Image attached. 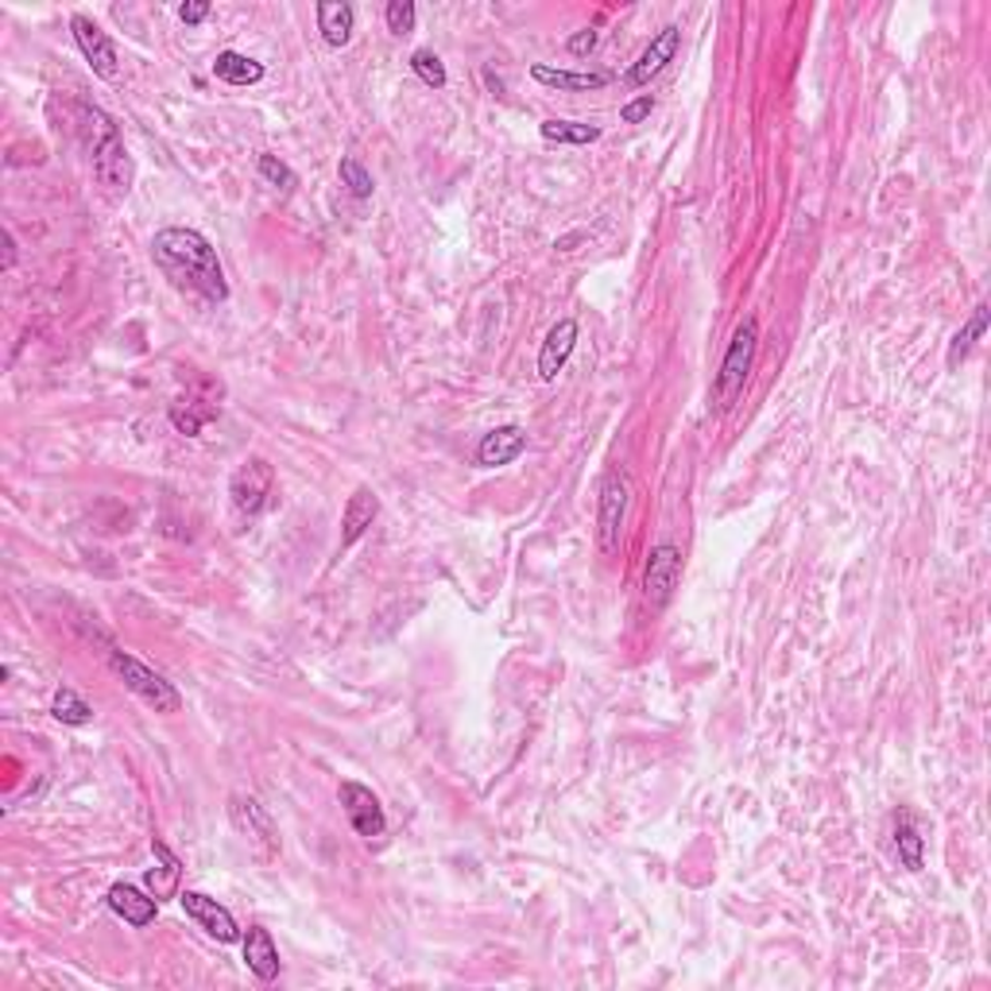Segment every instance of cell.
Wrapping results in <instances>:
<instances>
[{
    "label": "cell",
    "instance_id": "cell-5",
    "mask_svg": "<svg viewBox=\"0 0 991 991\" xmlns=\"http://www.w3.org/2000/svg\"><path fill=\"white\" fill-rule=\"evenodd\" d=\"M624 515H628V480L619 473H609L601 480V496H597V547H601V554L612 557L619 550Z\"/></svg>",
    "mask_w": 991,
    "mask_h": 991
},
{
    "label": "cell",
    "instance_id": "cell-26",
    "mask_svg": "<svg viewBox=\"0 0 991 991\" xmlns=\"http://www.w3.org/2000/svg\"><path fill=\"white\" fill-rule=\"evenodd\" d=\"M337 175H341V183L349 186V195H353V198H372V190H376V186H372V175L353 160V155H346V160H341Z\"/></svg>",
    "mask_w": 991,
    "mask_h": 991
},
{
    "label": "cell",
    "instance_id": "cell-30",
    "mask_svg": "<svg viewBox=\"0 0 991 991\" xmlns=\"http://www.w3.org/2000/svg\"><path fill=\"white\" fill-rule=\"evenodd\" d=\"M260 178L264 183H272V186H279V190H291L294 186V175H291V167H287L284 160H275V155H260Z\"/></svg>",
    "mask_w": 991,
    "mask_h": 991
},
{
    "label": "cell",
    "instance_id": "cell-22",
    "mask_svg": "<svg viewBox=\"0 0 991 991\" xmlns=\"http://www.w3.org/2000/svg\"><path fill=\"white\" fill-rule=\"evenodd\" d=\"M51 717L59 720V725H71V728H81L93 720V708L86 705V701L78 698V693L71 690V686H62L59 693H54L51 701Z\"/></svg>",
    "mask_w": 991,
    "mask_h": 991
},
{
    "label": "cell",
    "instance_id": "cell-1",
    "mask_svg": "<svg viewBox=\"0 0 991 991\" xmlns=\"http://www.w3.org/2000/svg\"><path fill=\"white\" fill-rule=\"evenodd\" d=\"M151 260H155L160 272L167 275L175 287H183V291L202 294L205 302L229 299V284H225L217 248H213L198 229H178V225L160 229L155 240H151Z\"/></svg>",
    "mask_w": 991,
    "mask_h": 991
},
{
    "label": "cell",
    "instance_id": "cell-27",
    "mask_svg": "<svg viewBox=\"0 0 991 991\" xmlns=\"http://www.w3.org/2000/svg\"><path fill=\"white\" fill-rule=\"evenodd\" d=\"M190 403H195V399H175V403H171V423H175V430H183V434H190V438H195V434L202 430V423L213 415V411H195Z\"/></svg>",
    "mask_w": 991,
    "mask_h": 991
},
{
    "label": "cell",
    "instance_id": "cell-14",
    "mask_svg": "<svg viewBox=\"0 0 991 991\" xmlns=\"http://www.w3.org/2000/svg\"><path fill=\"white\" fill-rule=\"evenodd\" d=\"M109 911L116 914V918H124L128 926H148V921H155V914H160V899L155 894H143L140 887L133 883H113L109 887Z\"/></svg>",
    "mask_w": 991,
    "mask_h": 991
},
{
    "label": "cell",
    "instance_id": "cell-17",
    "mask_svg": "<svg viewBox=\"0 0 991 991\" xmlns=\"http://www.w3.org/2000/svg\"><path fill=\"white\" fill-rule=\"evenodd\" d=\"M244 965L248 973L256 976V980L272 983L275 976H279V949H275L272 933H267L264 926H252L244 938Z\"/></svg>",
    "mask_w": 991,
    "mask_h": 991
},
{
    "label": "cell",
    "instance_id": "cell-7",
    "mask_svg": "<svg viewBox=\"0 0 991 991\" xmlns=\"http://www.w3.org/2000/svg\"><path fill=\"white\" fill-rule=\"evenodd\" d=\"M681 581V550L670 542H658L647 557V574H643V601L651 612H663L670 604L674 589Z\"/></svg>",
    "mask_w": 991,
    "mask_h": 991
},
{
    "label": "cell",
    "instance_id": "cell-9",
    "mask_svg": "<svg viewBox=\"0 0 991 991\" xmlns=\"http://www.w3.org/2000/svg\"><path fill=\"white\" fill-rule=\"evenodd\" d=\"M341 805H346V817H349V825L356 829V837H364V841L384 837L388 817H384L380 798L372 794L364 782H341Z\"/></svg>",
    "mask_w": 991,
    "mask_h": 991
},
{
    "label": "cell",
    "instance_id": "cell-2",
    "mask_svg": "<svg viewBox=\"0 0 991 991\" xmlns=\"http://www.w3.org/2000/svg\"><path fill=\"white\" fill-rule=\"evenodd\" d=\"M81 116H86V143H89V163H93V178L105 186L109 195H128V186H133V155L124 148L116 124L101 109H81Z\"/></svg>",
    "mask_w": 991,
    "mask_h": 991
},
{
    "label": "cell",
    "instance_id": "cell-25",
    "mask_svg": "<svg viewBox=\"0 0 991 991\" xmlns=\"http://www.w3.org/2000/svg\"><path fill=\"white\" fill-rule=\"evenodd\" d=\"M983 329H988V306H983V302H980V306L973 310V318H968V326L961 329V334L953 337V346H949V356H945V361H949V368H956V364L965 361V356H968V349L976 346V337H983Z\"/></svg>",
    "mask_w": 991,
    "mask_h": 991
},
{
    "label": "cell",
    "instance_id": "cell-24",
    "mask_svg": "<svg viewBox=\"0 0 991 991\" xmlns=\"http://www.w3.org/2000/svg\"><path fill=\"white\" fill-rule=\"evenodd\" d=\"M542 140L550 143H593L601 140L597 124H577V121H542Z\"/></svg>",
    "mask_w": 991,
    "mask_h": 991
},
{
    "label": "cell",
    "instance_id": "cell-32",
    "mask_svg": "<svg viewBox=\"0 0 991 991\" xmlns=\"http://www.w3.org/2000/svg\"><path fill=\"white\" fill-rule=\"evenodd\" d=\"M593 47H597V32L593 27H585V32H574V36H569L566 51L574 54V59H581V54H589Z\"/></svg>",
    "mask_w": 991,
    "mask_h": 991
},
{
    "label": "cell",
    "instance_id": "cell-3",
    "mask_svg": "<svg viewBox=\"0 0 991 991\" xmlns=\"http://www.w3.org/2000/svg\"><path fill=\"white\" fill-rule=\"evenodd\" d=\"M755 346H760V322L755 318H743L732 334V346H728L725 361H720L717 372V407L720 411H732V403L743 396V384H748V372L755 364Z\"/></svg>",
    "mask_w": 991,
    "mask_h": 991
},
{
    "label": "cell",
    "instance_id": "cell-13",
    "mask_svg": "<svg viewBox=\"0 0 991 991\" xmlns=\"http://www.w3.org/2000/svg\"><path fill=\"white\" fill-rule=\"evenodd\" d=\"M523 450H527V430L507 423V426H496V430H488L485 438H480L477 461L485 469H500V465H512Z\"/></svg>",
    "mask_w": 991,
    "mask_h": 991
},
{
    "label": "cell",
    "instance_id": "cell-11",
    "mask_svg": "<svg viewBox=\"0 0 991 991\" xmlns=\"http://www.w3.org/2000/svg\"><path fill=\"white\" fill-rule=\"evenodd\" d=\"M71 32H74V39H78L81 54H86V62L93 66V74H98V78H105V81H116L121 66H116L113 39H109L105 32H101V27L93 24L89 16H74L71 20Z\"/></svg>",
    "mask_w": 991,
    "mask_h": 991
},
{
    "label": "cell",
    "instance_id": "cell-20",
    "mask_svg": "<svg viewBox=\"0 0 991 991\" xmlns=\"http://www.w3.org/2000/svg\"><path fill=\"white\" fill-rule=\"evenodd\" d=\"M151 852H155V860H160V867H151L148 871V887L155 899H171V894H178V876H183V864H178V856L167 849L163 841H151Z\"/></svg>",
    "mask_w": 991,
    "mask_h": 991
},
{
    "label": "cell",
    "instance_id": "cell-4",
    "mask_svg": "<svg viewBox=\"0 0 991 991\" xmlns=\"http://www.w3.org/2000/svg\"><path fill=\"white\" fill-rule=\"evenodd\" d=\"M109 666H113L116 678H121L140 701H148L155 713H178L183 698H178V690L160 670H151L148 663H140V658L128 655V651H109Z\"/></svg>",
    "mask_w": 991,
    "mask_h": 991
},
{
    "label": "cell",
    "instance_id": "cell-23",
    "mask_svg": "<svg viewBox=\"0 0 991 991\" xmlns=\"http://www.w3.org/2000/svg\"><path fill=\"white\" fill-rule=\"evenodd\" d=\"M894 849H899V860L906 864V871H921V832L911 814H903L899 825H894Z\"/></svg>",
    "mask_w": 991,
    "mask_h": 991
},
{
    "label": "cell",
    "instance_id": "cell-28",
    "mask_svg": "<svg viewBox=\"0 0 991 991\" xmlns=\"http://www.w3.org/2000/svg\"><path fill=\"white\" fill-rule=\"evenodd\" d=\"M411 71H415L430 89H442L446 86V66H442V59H438L434 51H415V54H411Z\"/></svg>",
    "mask_w": 991,
    "mask_h": 991
},
{
    "label": "cell",
    "instance_id": "cell-33",
    "mask_svg": "<svg viewBox=\"0 0 991 991\" xmlns=\"http://www.w3.org/2000/svg\"><path fill=\"white\" fill-rule=\"evenodd\" d=\"M205 16H210V4H205V0H190V4H183V9H178V20H183V24H190V27L202 24Z\"/></svg>",
    "mask_w": 991,
    "mask_h": 991
},
{
    "label": "cell",
    "instance_id": "cell-16",
    "mask_svg": "<svg viewBox=\"0 0 991 991\" xmlns=\"http://www.w3.org/2000/svg\"><path fill=\"white\" fill-rule=\"evenodd\" d=\"M376 515H380V500H376V492H372L368 485H361L353 496H349L346 515H341V547H353V542L372 527Z\"/></svg>",
    "mask_w": 991,
    "mask_h": 991
},
{
    "label": "cell",
    "instance_id": "cell-19",
    "mask_svg": "<svg viewBox=\"0 0 991 991\" xmlns=\"http://www.w3.org/2000/svg\"><path fill=\"white\" fill-rule=\"evenodd\" d=\"M531 74H535V81H542V86L569 89V93H589V89L609 86V74H601V71H554V66H547V62L531 66Z\"/></svg>",
    "mask_w": 991,
    "mask_h": 991
},
{
    "label": "cell",
    "instance_id": "cell-6",
    "mask_svg": "<svg viewBox=\"0 0 991 991\" xmlns=\"http://www.w3.org/2000/svg\"><path fill=\"white\" fill-rule=\"evenodd\" d=\"M275 488V473L264 457H248L240 461V469L229 477V496H233V507L248 519H256L260 512L267 507V496Z\"/></svg>",
    "mask_w": 991,
    "mask_h": 991
},
{
    "label": "cell",
    "instance_id": "cell-34",
    "mask_svg": "<svg viewBox=\"0 0 991 991\" xmlns=\"http://www.w3.org/2000/svg\"><path fill=\"white\" fill-rule=\"evenodd\" d=\"M4 244H9V252H4V272H12V264H16V237L4 233Z\"/></svg>",
    "mask_w": 991,
    "mask_h": 991
},
{
    "label": "cell",
    "instance_id": "cell-21",
    "mask_svg": "<svg viewBox=\"0 0 991 991\" xmlns=\"http://www.w3.org/2000/svg\"><path fill=\"white\" fill-rule=\"evenodd\" d=\"M213 74L222 81H229V86H256L264 78V62L248 59L240 51H222L213 59Z\"/></svg>",
    "mask_w": 991,
    "mask_h": 991
},
{
    "label": "cell",
    "instance_id": "cell-12",
    "mask_svg": "<svg viewBox=\"0 0 991 991\" xmlns=\"http://www.w3.org/2000/svg\"><path fill=\"white\" fill-rule=\"evenodd\" d=\"M678 47H681V32L674 24H666L663 32L647 43V51L636 59V66H631V74H628L631 86H647L651 78H658V74L666 71V62H674Z\"/></svg>",
    "mask_w": 991,
    "mask_h": 991
},
{
    "label": "cell",
    "instance_id": "cell-36",
    "mask_svg": "<svg viewBox=\"0 0 991 991\" xmlns=\"http://www.w3.org/2000/svg\"><path fill=\"white\" fill-rule=\"evenodd\" d=\"M581 237H585V233H569V237H562V240H557V244H554V248H562V252H569V248H574V244H577V240H581Z\"/></svg>",
    "mask_w": 991,
    "mask_h": 991
},
{
    "label": "cell",
    "instance_id": "cell-10",
    "mask_svg": "<svg viewBox=\"0 0 991 991\" xmlns=\"http://www.w3.org/2000/svg\"><path fill=\"white\" fill-rule=\"evenodd\" d=\"M178 903H183L186 918H195L198 926H202L213 941H222V945H233V941L240 938L237 918H233V914L225 911V906L217 903V899H210V894H202V891H183V894H178Z\"/></svg>",
    "mask_w": 991,
    "mask_h": 991
},
{
    "label": "cell",
    "instance_id": "cell-8",
    "mask_svg": "<svg viewBox=\"0 0 991 991\" xmlns=\"http://www.w3.org/2000/svg\"><path fill=\"white\" fill-rule=\"evenodd\" d=\"M229 817H233V825H237L240 837L256 844V856H260V860H272L275 852H279V837H275V825H272V817L264 814V805H260L256 798L237 794V798L229 802Z\"/></svg>",
    "mask_w": 991,
    "mask_h": 991
},
{
    "label": "cell",
    "instance_id": "cell-31",
    "mask_svg": "<svg viewBox=\"0 0 991 991\" xmlns=\"http://www.w3.org/2000/svg\"><path fill=\"white\" fill-rule=\"evenodd\" d=\"M651 109H655V98H651V93H643V98L628 101V105L619 109V121H624V124H639V121H647V116H651Z\"/></svg>",
    "mask_w": 991,
    "mask_h": 991
},
{
    "label": "cell",
    "instance_id": "cell-18",
    "mask_svg": "<svg viewBox=\"0 0 991 991\" xmlns=\"http://www.w3.org/2000/svg\"><path fill=\"white\" fill-rule=\"evenodd\" d=\"M353 24H356V12L353 4L346 0H322L318 4V32L329 47H346L353 39Z\"/></svg>",
    "mask_w": 991,
    "mask_h": 991
},
{
    "label": "cell",
    "instance_id": "cell-35",
    "mask_svg": "<svg viewBox=\"0 0 991 991\" xmlns=\"http://www.w3.org/2000/svg\"><path fill=\"white\" fill-rule=\"evenodd\" d=\"M485 81H488V89H492L496 98H500V93H504V81L496 78V74H492V71H485Z\"/></svg>",
    "mask_w": 991,
    "mask_h": 991
},
{
    "label": "cell",
    "instance_id": "cell-15",
    "mask_svg": "<svg viewBox=\"0 0 991 991\" xmlns=\"http://www.w3.org/2000/svg\"><path fill=\"white\" fill-rule=\"evenodd\" d=\"M577 346V322L574 318H562L550 326L547 341H542V353H539V376L542 380H557V372L566 368L569 353Z\"/></svg>",
    "mask_w": 991,
    "mask_h": 991
},
{
    "label": "cell",
    "instance_id": "cell-29",
    "mask_svg": "<svg viewBox=\"0 0 991 991\" xmlns=\"http://www.w3.org/2000/svg\"><path fill=\"white\" fill-rule=\"evenodd\" d=\"M384 16H388V32H396V36H407V32H415V16H418V12H415V4H411V0H391Z\"/></svg>",
    "mask_w": 991,
    "mask_h": 991
}]
</instances>
